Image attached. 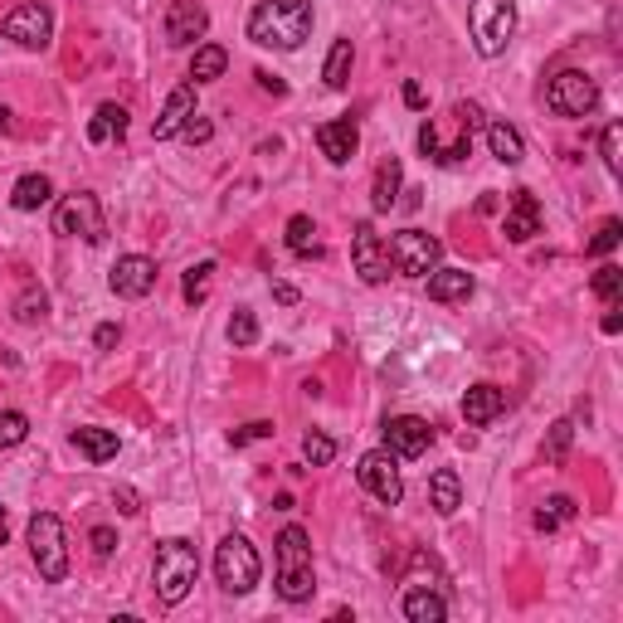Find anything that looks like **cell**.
Segmentation results:
<instances>
[{
	"mask_svg": "<svg viewBox=\"0 0 623 623\" xmlns=\"http://www.w3.org/2000/svg\"><path fill=\"white\" fill-rule=\"evenodd\" d=\"M482 132V108L477 103H453L443 117H429L419 127V151L424 161L434 166H458L468 151H473V137Z\"/></svg>",
	"mask_w": 623,
	"mask_h": 623,
	"instance_id": "obj_1",
	"label": "cell"
},
{
	"mask_svg": "<svg viewBox=\"0 0 623 623\" xmlns=\"http://www.w3.org/2000/svg\"><path fill=\"white\" fill-rule=\"evenodd\" d=\"M312 35V5L307 0H258L249 10V39L258 49H283L293 54Z\"/></svg>",
	"mask_w": 623,
	"mask_h": 623,
	"instance_id": "obj_2",
	"label": "cell"
},
{
	"mask_svg": "<svg viewBox=\"0 0 623 623\" xmlns=\"http://www.w3.org/2000/svg\"><path fill=\"white\" fill-rule=\"evenodd\" d=\"M151 580H156V599H161L166 609H176L185 594L195 589V580H200V555H195V546H190L185 536H166V541H156Z\"/></svg>",
	"mask_w": 623,
	"mask_h": 623,
	"instance_id": "obj_3",
	"label": "cell"
},
{
	"mask_svg": "<svg viewBox=\"0 0 623 623\" xmlns=\"http://www.w3.org/2000/svg\"><path fill=\"white\" fill-rule=\"evenodd\" d=\"M312 589H317V580H312V541H307L302 526H283V536H278V594L288 604H307Z\"/></svg>",
	"mask_w": 623,
	"mask_h": 623,
	"instance_id": "obj_4",
	"label": "cell"
},
{
	"mask_svg": "<svg viewBox=\"0 0 623 623\" xmlns=\"http://www.w3.org/2000/svg\"><path fill=\"white\" fill-rule=\"evenodd\" d=\"M30 555L39 565V580L64 585L69 580V531L54 512H35L30 516Z\"/></svg>",
	"mask_w": 623,
	"mask_h": 623,
	"instance_id": "obj_5",
	"label": "cell"
},
{
	"mask_svg": "<svg viewBox=\"0 0 623 623\" xmlns=\"http://www.w3.org/2000/svg\"><path fill=\"white\" fill-rule=\"evenodd\" d=\"M468 30H473V49L482 59L507 54V44L516 35V0H473Z\"/></svg>",
	"mask_w": 623,
	"mask_h": 623,
	"instance_id": "obj_6",
	"label": "cell"
},
{
	"mask_svg": "<svg viewBox=\"0 0 623 623\" xmlns=\"http://www.w3.org/2000/svg\"><path fill=\"white\" fill-rule=\"evenodd\" d=\"M215 580L229 594H249L263 580V560H258L249 536H224L220 546H215Z\"/></svg>",
	"mask_w": 623,
	"mask_h": 623,
	"instance_id": "obj_7",
	"label": "cell"
},
{
	"mask_svg": "<svg viewBox=\"0 0 623 623\" xmlns=\"http://www.w3.org/2000/svg\"><path fill=\"white\" fill-rule=\"evenodd\" d=\"M385 254H390V268L404 273V278H429L439 268L443 244L434 234H424V229H400V234H390Z\"/></svg>",
	"mask_w": 623,
	"mask_h": 623,
	"instance_id": "obj_8",
	"label": "cell"
},
{
	"mask_svg": "<svg viewBox=\"0 0 623 623\" xmlns=\"http://www.w3.org/2000/svg\"><path fill=\"white\" fill-rule=\"evenodd\" d=\"M54 229L69 234V239H83V244H103V239H108V220H103L98 195H88V190L64 195L59 210H54Z\"/></svg>",
	"mask_w": 623,
	"mask_h": 623,
	"instance_id": "obj_9",
	"label": "cell"
},
{
	"mask_svg": "<svg viewBox=\"0 0 623 623\" xmlns=\"http://www.w3.org/2000/svg\"><path fill=\"white\" fill-rule=\"evenodd\" d=\"M546 108L555 117H589V112L599 108V83L585 69H560L546 83Z\"/></svg>",
	"mask_w": 623,
	"mask_h": 623,
	"instance_id": "obj_10",
	"label": "cell"
},
{
	"mask_svg": "<svg viewBox=\"0 0 623 623\" xmlns=\"http://www.w3.org/2000/svg\"><path fill=\"white\" fill-rule=\"evenodd\" d=\"M395 463H400V458H395L390 448H370V453H361V463H356L361 487H366L380 507H400V497H404V482H400V468H395Z\"/></svg>",
	"mask_w": 623,
	"mask_h": 623,
	"instance_id": "obj_11",
	"label": "cell"
},
{
	"mask_svg": "<svg viewBox=\"0 0 623 623\" xmlns=\"http://www.w3.org/2000/svg\"><path fill=\"white\" fill-rule=\"evenodd\" d=\"M0 35L15 39L20 49H49V39H54V15H49V5L25 0V5H15V10L5 15Z\"/></svg>",
	"mask_w": 623,
	"mask_h": 623,
	"instance_id": "obj_12",
	"label": "cell"
},
{
	"mask_svg": "<svg viewBox=\"0 0 623 623\" xmlns=\"http://www.w3.org/2000/svg\"><path fill=\"white\" fill-rule=\"evenodd\" d=\"M351 263H356L361 283H370V288H380L390 278V254H385V244H380V234H375L370 220H361L351 229Z\"/></svg>",
	"mask_w": 623,
	"mask_h": 623,
	"instance_id": "obj_13",
	"label": "cell"
},
{
	"mask_svg": "<svg viewBox=\"0 0 623 623\" xmlns=\"http://www.w3.org/2000/svg\"><path fill=\"white\" fill-rule=\"evenodd\" d=\"M108 288L117 297H127V302H142V297L156 288V258H147V254L117 258L112 273H108Z\"/></svg>",
	"mask_w": 623,
	"mask_h": 623,
	"instance_id": "obj_14",
	"label": "cell"
},
{
	"mask_svg": "<svg viewBox=\"0 0 623 623\" xmlns=\"http://www.w3.org/2000/svg\"><path fill=\"white\" fill-rule=\"evenodd\" d=\"M429 443H434L429 419H419V414H395V419H385V448H390L395 458H419V453H429Z\"/></svg>",
	"mask_w": 623,
	"mask_h": 623,
	"instance_id": "obj_15",
	"label": "cell"
},
{
	"mask_svg": "<svg viewBox=\"0 0 623 623\" xmlns=\"http://www.w3.org/2000/svg\"><path fill=\"white\" fill-rule=\"evenodd\" d=\"M205 30H210V10L205 5H195V0H171L166 5V44L185 49V44L205 39Z\"/></svg>",
	"mask_w": 623,
	"mask_h": 623,
	"instance_id": "obj_16",
	"label": "cell"
},
{
	"mask_svg": "<svg viewBox=\"0 0 623 623\" xmlns=\"http://www.w3.org/2000/svg\"><path fill=\"white\" fill-rule=\"evenodd\" d=\"M317 147H322V156H327L331 166H346V161L356 156V147H361L356 117H331V122H322V127H317Z\"/></svg>",
	"mask_w": 623,
	"mask_h": 623,
	"instance_id": "obj_17",
	"label": "cell"
},
{
	"mask_svg": "<svg viewBox=\"0 0 623 623\" xmlns=\"http://www.w3.org/2000/svg\"><path fill=\"white\" fill-rule=\"evenodd\" d=\"M502 234L512 244H531L541 234V200L531 190H512V205H507V220H502Z\"/></svg>",
	"mask_w": 623,
	"mask_h": 623,
	"instance_id": "obj_18",
	"label": "cell"
},
{
	"mask_svg": "<svg viewBox=\"0 0 623 623\" xmlns=\"http://www.w3.org/2000/svg\"><path fill=\"white\" fill-rule=\"evenodd\" d=\"M190 112H195V83H181V88H171V98H166L161 117L151 122V137H156V142L176 137L185 122H190Z\"/></svg>",
	"mask_w": 623,
	"mask_h": 623,
	"instance_id": "obj_19",
	"label": "cell"
},
{
	"mask_svg": "<svg viewBox=\"0 0 623 623\" xmlns=\"http://www.w3.org/2000/svg\"><path fill=\"white\" fill-rule=\"evenodd\" d=\"M502 409H507V390H497V385H487V380L463 395V419H468L473 429H487Z\"/></svg>",
	"mask_w": 623,
	"mask_h": 623,
	"instance_id": "obj_20",
	"label": "cell"
},
{
	"mask_svg": "<svg viewBox=\"0 0 623 623\" xmlns=\"http://www.w3.org/2000/svg\"><path fill=\"white\" fill-rule=\"evenodd\" d=\"M400 185H404L400 156H385L380 171H375V185H370V205H375V215H390V210L400 205Z\"/></svg>",
	"mask_w": 623,
	"mask_h": 623,
	"instance_id": "obj_21",
	"label": "cell"
},
{
	"mask_svg": "<svg viewBox=\"0 0 623 623\" xmlns=\"http://www.w3.org/2000/svg\"><path fill=\"white\" fill-rule=\"evenodd\" d=\"M404 619L409 623H443L448 619V599L429 585L409 589V594H404Z\"/></svg>",
	"mask_w": 623,
	"mask_h": 623,
	"instance_id": "obj_22",
	"label": "cell"
},
{
	"mask_svg": "<svg viewBox=\"0 0 623 623\" xmlns=\"http://www.w3.org/2000/svg\"><path fill=\"white\" fill-rule=\"evenodd\" d=\"M473 273L468 268H434L429 273V297L434 302H463V297H473Z\"/></svg>",
	"mask_w": 623,
	"mask_h": 623,
	"instance_id": "obj_23",
	"label": "cell"
},
{
	"mask_svg": "<svg viewBox=\"0 0 623 623\" xmlns=\"http://www.w3.org/2000/svg\"><path fill=\"white\" fill-rule=\"evenodd\" d=\"M69 439H74V448L88 458V463H108V458H117V448H122V439H117L112 429H93V424L74 429Z\"/></svg>",
	"mask_w": 623,
	"mask_h": 623,
	"instance_id": "obj_24",
	"label": "cell"
},
{
	"mask_svg": "<svg viewBox=\"0 0 623 623\" xmlns=\"http://www.w3.org/2000/svg\"><path fill=\"white\" fill-rule=\"evenodd\" d=\"M487 147H492V156L502 166H521L526 161V142H521V132H516L512 122H492L487 127Z\"/></svg>",
	"mask_w": 623,
	"mask_h": 623,
	"instance_id": "obj_25",
	"label": "cell"
},
{
	"mask_svg": "<svg viewBox=\"0 0 623 623\" xmlns=\"http://www.w3.org/2000/svg\"><path fill=\"white\" fill-rule=\"evenodd\" d=\"M54 200V181L49 176H20L15 190H10V205L20 210V215H35L39 205H49Z\"/></svg>",
	"mask_w": 623,
	"mask_h": 623,
	"instance_id": "obj_26",
	"label": "cell"
},
{
	"mask_svg": "<svg viewBox=\"0 0 623 623\" xmlns=\"http://www.w3.org/2000/svg\"><path fill=\"white\" fill-rule=\"evenodd\" d=\"M117 137H127V108L122 103H103V108L93 112V122H88V142H117Z\"/></svg>",
	"mask_w": 623,
	"mask_h": 623,
	"instance_id": "obj_27",
	"label": "cell"
},
{
	"mask_svg": "<svg viewBox=\"0 0 623 623\" xmlns=\"http://www.w3.org/2000/svg\"><path fill=\"white\" fill-rule=\"evenodd\" d=\"M429 502H434L439 516H453L463 507V487H458V473H453V468H439V473L429 477Z\"/></svg>",
	"mask_w": 623,
	"mask_h": 623,
	"instance_id": "obj_28",
	"label": "cell"
},
{
	"mask_svg": "<svg viewBox=\"0 0 623 623\" xmlns=\"http://www.w3.org/2000/svg\"><path fill=\"white\" fill-rule=\"evenodd\" d=\"M224 69H229V54L220 44H200L195 59H190V78L195 83H215V78H224Z\"/></svg>",
	"mask_w": 623,
	"mask_h": 623,
	"instance_id": "obj_29",
	"label": "cell"
},
{
	"mask_svg": "<svg viewBox=\"0 0 623 623\" xmlns=\"http://www.w3.org/2000/svg\"><path fill=\"white\" fill-rule=\"evenodd\" d=\"M215 258H205V263H195V268H185V283H181V297L190 302V307H200L205 297H210V288H215Z\"/></svg>",
	"mask_w": 623,
	"mask_h": 623,
	"instance_id": "obj_30",
	"label": "cell"
},
{
	"mask_svg": "<svg viewBox=\"0 0 623 623\" xmlns=\"http://www.w3.org/2000/svg\"><path fill=\"white\" fill-rule=\"evenodd\" d=\"M288 249H293L297 258H317V254H322L312 215H293V220H288Z\"/></svg>",
	"mask_w": 623,
	"mask_h": 623,
	"instance_id": "obj_31",
	"label": "cell"
},
{
	"mask_svg": "<svg viewBox=\"0 0 623 623\" xmlns=\"http://www.w3.org/2000/svg\"><path fill=\"white\" fill-rule=\"evenodd\" d=\"M322 78H327L331 93H341V88H346V78H351V39H336V44H331Z\"/></svg>",
	"mask_w": 623,
	"mask_h": 623,
	"instance_id": "obj_32",
	"label": "cell"
},
{
	"mask_svg": "<svg viewBox=\"0 0 623 623\" xmlns=\"http://www.w3.org/2000/svg\"><path fill=\"white\" fill-rule=\"evenodd\" d=\"M565 521H575V502L560 492V497H546V502H541V512H536V531H555V526H565Z\"/></svg>",
	"mask_w": 623,
	"mask_h": 623,
	"instance_id": "obj_33",
	"label": "cell"
},
{
	"mask_svg": "<svg viewBox=\"0 0 623 623\" xmlns=\"http://www.w3.org/2000/svg\"><path fill=\"white\" fill-rule=\"evenodd\" d=\"M594 297L609 302V307H619V297H623V268L619 263H604V268L594 273Z\"/></svg>",
	"mask_w": 623,
	"mask_h": 623,
	"instance_id": "obj_34",
	"label": "cell"
},
{
	"mask_svg": "<svg viewBox=\"0 0 623 623\" xmlns=\"http://www.w3.org/2000/svg\"><path fill=\"white\" fill-rule=\"evenodd\" d=\"M44 312H49V293L44 288H25V293L15 297V322H44Z\"/></svg>",
	"mask_w": 623,
	"mask_h": 623,
	"instance_id": "obj_35",
	"label": "cell"
},
{
	"mask_svg": "<svg viewBox=\"0 0 623 623\" xmlns=\"http://www.w3.org/2000/svg\"><path fill=\"white\" fill-rule=\"evenodd\" d=\"M25 439H30V419H25L20 409H5V414H0V453H5V448H20Z\"/></svg>",
	"mask_w": 623,
	"mask_h": 623,
	"instance_id": "obj_36",
	"label": "cell"
},
{
	"mask_svg": "<svg viewBox=\"0 0 623 623\" xmlns=\"http://www.w3.org/2000/svg\"><path fill=\"white\" fill-rule=\"evenodd\" d=\"M229 341H234L239 351L258 341V317L249 312V307H234V317H229Z\"/></svg>",
	"mask_w": 623,
	"mask_h": 623,
	"instance_id": "obj_37",
	"label": "cell"
},
{
	"mask_svg": "<svg viewBox=\"0 0 623 623\" xmlns=\"http://www.w3.org/2000/svg\"><path fill=\"white\" fill-rule=\"evenodd\" d=\"M570 439H575V424H570V419H555V424H550V439H546V463H565Z\"/></svg>",
	"mask_w": 623,
	"mask_h": 623,
	"instance_id": "obj_38",
	"label": "cell"
},
{
	"mask_svg": "<svg viewBox=\"0 0 623 623\" xmlns=\"http://www.w3.org/2000/svg\"><path fill=\"white\" fill-rule=\"evenodd\" d=\"M302 458H307L312 468H327L331 458H336V439H327V434H317V429H312V434L302 439Z\"/></svg>",
	"mask_w": 623,
	"mask_h": 623,
	"instance_id": "obj_39",
	"label": "cell"
},
{
	"mask_svg": "<svg viewBox=\"0 0 623 623\" xmlns=\"http://www.w3.org/2000/svg\"><path fill=\"white\" fill-rule=\"evenodd\" d=\"M619 239H623V224L619 220H604V224H599V234L585 244V254H594V258L614 254V249H619Z\"/></svg>",
	"mask_w": 623,
	"mask_h": 623,
	"instance_id": "obj_40",
	"label": "cell"
},
{
	"mask_svg": "<svg viewBox=\"0 0 623 623\" xmlns=\"http://www.w3.org/2000/svg\"><path fill=\"white\" fill-rule=\"evenodd\" d=\"M619 137H623L619 122H609V127H604V137H599V156H604L609 176H619V171H623V161H619Z\"/></svg>",
	"mask_w": 623,
	"mask_h": 623,
	"instance_id": "obj_41",
	"label": "cell"
},
{
	"mask_svg": "<svg viewBox=\"0 0 623 623\" xmlns=\"http://www.w3.org/2000/svg\"><path fill=\"white\" fill-rule=\"evenodd\" d=\"M268 434H273V424H263V419H258V424H244V429H234V434H229V443H234V448H244V443L268 439Z\"/></svg>",
	"mask_w": 623,
	"mask_h": 623,
	"instance_id": "obj_42",
	"label": "cell"
},
{
	"mask_svg": "<svg viewBox=\"0 0 623 623\" xmlns=\"http://www.w3.org/2000/svg\"><path fill=\"white\" fill-rule=\"evenodd\" d=\"M181 132H185V142H210V137H215V127H210L205 117H195V112H190V122H185Z\"/></svg>",
	"mask_w": 623,
	"mask_h": 623,
	"instance_id": "obj_43",
	"label": "cell"
},
{
	"mask_svg": "<svg viewBox=\"0 0 623 623\" xmlns=\"http://www.w3.org/2000/svg\"><path fill=\"white\" fill-rule=\"evenodd\" d=\"M112 546H117V536H112L108 526H98V531H93V555H98V560H108Z\"/></svg>",
	"mask_w": 623,
	"mask_h": 623,
	"instance_id": "obj_44",
	"label": "cell"
},
{
	"mask_svg": "<svg viewBox=\"0 0 623 623\" xmlns=\"http://www.w3.org/2000/svg\"><path fill=\"white\" fill-rule=\"evenodd\" d=\"M117 336H122V327H117V322H103V327L93 331V346L108 351V346H117Z\"/></svg>",
	"mask_w": 623,
	"mask_h": 623,
	"instance_id": "obj_45",
	"label": "cell"
},
{
	"mask_svg": "<svg viewBox=\"0 0 623 623\" xmlns=\"http://www.w3.org/2000/svg\"><path fill=\"white\" fill-rule=\"evenodd\" d=\"M112 502H117V512H122V516L142 512V507H137V492H127V487H122V492H112Z\"/></svg>",
	"mask_w": 623,
	"mask_h": 623,
	"instance_id": "obj_46",
	"label": "cell"
},
{
	"mask_svg": "<svg viewBox=\"0 0 623 623\" xmlns=\"http://www.w3.org/2000/svg\"><path fill=\"white\" fill-rule=\"evenodd\" d=\"M258 88H263V93H288V83H283V78H273V74H263V69H258Z\"/></svg>",
	"mask_w": 623,
	"mask_h": 623,
	"instance_id": "obj_47",
	"label": "cell"
},
{
	"mask_svg": "<svg viewBox=\"0 0 623 623\" xmlns=\"http://www.w3.org/2000/svg\"><path fill=\"white\" fill-rule=\"evenodd\" d=\"M273 297H278L283 307H293V302H297V288H293V283H273Z\"/></svg>",
	"mask_w": 623,
	"mask_h": 623,
	"instance_id": "obj_48",
	"label": "cell"
},
{
	"mask_svg": "<svg viewBox=\"0 0 623 623\" xmlns=\"http://www.w3.org/2000/svg\"><path fill=\"white\" fill-rule=\"evenodd\" d=\"M404 103H409V108H424V88H419V83H404Z\"/></svg>",
	"mask_w": 623,
	"mask_h": 623,
	"instance_id": "obj_49",
	"label": "cell"
},
{
	"mask_svg": "<svg viewBox=\"0 0 623 623\" xmlns=\"http://www.w3.org/2000/svg\"><path fill=\"white\" fill-rule=\"evenodd\" d=\"M604 331H609V336H619V331H623V317H619V312H609V317H604Z\"/></svg>",
	"mask_w": 623,
	"mask_h": 623,
	"instance_id": "obj_50",
	"label": "cell"
},
{
	"mask_svg": "<svg viewBox=\"0 0 623 623\" xmlns=\"http://www.w3.org/2000/svg\"><path fill=\"white\" fill-rule=\"evenodd\" d=\"M15 122H10V108H0V132H10Z\"/></svg>",
	"mask_w": 623,
	"mask_h": 623,
	"instance_id": "obj_51",
	"label": "cell"
},
{
	"mask_svg": "<svg viewBox=\"0 0 623 623\" xmlns=\"http://www.w3.org/2000/svg\"><path fill=\"white\" fill-rule=\"evenodd\" d=\"M0 546H5V521H0Z\"/></svg>",
	"mask_w": 623,
	"mask_h": 623,
	"instance_id": "obj_52",
	"label": "cell"
},
{
	"mask_svg": "<svg viewBox=\"0 0 623 623\" xmlns=\"http://www.w3.org/2000/svg\"><path fill=\"white\" fill-rule=\"evenodd\" d=\"M0 521H5V507H0Z\"/></svg>",
	"mask_w": 623,
	"mask_h": 623,
	"instance_id": "obj_53",
	"label": "cell"
}]
</instances>
